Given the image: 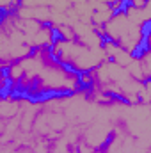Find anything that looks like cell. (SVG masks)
Instances as JSON below:
<instances>
[{
    "label": "cell",
    "instance_id": "cell-13",
    "mask_svg": "<svg viewBox=\"0 0 151 153\" xmlns=\"http://www.w3.org/2000/svg\"><path fill=\"white\" fill-rule=\"evenodd\" d=\"M71 5H75V4H82V2H87V0H68Z\"/></svg>",
    "mask_w": 151,
    "mask_h": 153
},
{
    "label": "cell",
    "instance_id": "cell-2",
    "mask_svg": "<svg viewBox=\"0 0 151 153\" xmlns=\"http://www.w3.org/2000/svg\"><path fill=\"white\" fill-rule=\"evenodd\" d=\"M52 57L61 62L62 66L73 70L76 73H85L91 70H96L100 64L107 61V55L103 48H93L80 41H64L61 38H55L50 46Z\"/></svg>",
    "mask_w": 151,
    "mask_h": 153
},
{
    "label": "cell",
    "instance_id": "cell-1",
    "mask_svg": "<svg viewBox=\"0 0 151 153\" xmlns=\"http://www.w3.org/2000/svg\"><path fill=\"white\" fill-rule=\"evenodd\" d=\"M21 75L16 93L27 98H44L50 94H76L82 89L80 73L62 66L52 57L50 48H34L30 55L18 61Z\"/></svg>",
    "mask_w": 151,
    "mask_h": 153
},
{
    "label": "cell",
    "instance_id": "cell-14",
    "mask_svg": "<svg viewBox=\"0 0 151 153\" xmlns=\"http://www.w3.org/2000/svg\"><path fill=\"white\" fill-rule=\"evenodd\" d=\"M2 100H4V94H0V103H2Z\"/></svg>",
    "mask_w": 151,
    "mask_h": 153
},
{
    "label": "cell",
    "instance_id": "cell-4",
    "mask_svg": "<svg viewBox=\"0 0 151 153\" xmlns=\"http://www.w3.org/2000/svg\"><path fill=\"white\" fill-rule=\"evenodd\" d=\"M150 27H139L126 18L124 11H117L103 25V39L112 41L119 48L135 55L144 46V36Z\"/></svg>",
    "mask_w": 151,
    "mask_h": 153
},
{
    "label": "cell",
    "instance_id": "cell-11",
    "mask_svg": "<svg viewBox=\"0 0 151 153\" xmlns=\"http://www.w3.org/2000/svg\"><path fill=\"white\" fill-rule=\"evenodd\" d=\"M126 5V2L124 0H115V2H112L110 4V9H112L114 13H117V11H123V7Z\"/></svg>",
    "mask_w": 151,
    "mask_h": 153
},
{
    "label": "cell",
    "instance_id": "cell-6",
    "mask_svg": "<svg viewBox=\"0 0 151 153\" xmlns=\"http://www.w3.org/2000/svg\"><path fill=\"white\" fill-rule=\"evenodd\" d=\"M135 59H137V64H139V68L142 71L144 80H151V48L142 46L135 53Z\"/></svg>",
    "mask_w": 151,
    "mask_h": 153
},
{
    "label": "cell",
    "instance_id": "cell-12",
    "mask_svg": "<svg viewBox=\"0 0 151 153\" xmlns=\"http://www.w3.org/2000/svg\"><path fill=\"white\" fill-rule=\"evenodd\" d=\"M93 2H100V4H112V2H115V0H93Z\"/></svg>",
    "mask_w": 151,
    "mask_h": 153
},
{
    "label": "cell",
    "instance_id": "cell-15",
    "mask_svg": "<svg viewBox=\"0 0 151 153\" xmlns=\"http://www.w3.org/2000/svg\"><path fill=\"white\" fill-rule=\"evenodd\" d=\"M2 14H4V13H2V11H0V18H2Z\"/></svg>",
    "mask_w": 151,
    "mask_h": 153
},
{
    "label": "cell",
    "instance_id": "cell-3",
    "mask_svg": "<svg viewBox=\"0 0 151 153\" xmlns=\"http://www.w3.org/2000/svg\"><path fill=\"white\" fill-rule=\"evenodd\" d=\"M32 46L21 29V18L16 13L2 14L0 18V68H7L16 61L32 53Z\"/></svg>",
    "mask_w": 151,
    "mask_h": 153
},
{
    "label": "cell",
    "instance_id": "cell-8",
    "mask_svg": "<svg viewBox=\"0 0 151 153\" xmlns=\"http://www.w3.org/2000/svg\"><path fill=\"white\" fill-rule=\"evenodd\" d=\"M18 7H20V0H0V11L4 14L14 13Z\"/></svg>",
    "mask_w": 151,
    "mask_h": 153
},
{
    "label": "cell",
    "instance_id": "cell-9",
    "mask_svg": "<svg viewBox=\"0 0 151 153\" xmlns=\"http://www.w3.org/2000/svg\"><path fill=\"white\" fill-rule=\"evenodd\" d=\"M7 93V76H5V70L0 68V94Z\"/></svg>",
    "mask_w": 151,
    "mask_h": 153
},
{
    "label": "cell",
    "instance_id": "cell-7",
    "mask_svg": "<svg viewBox=\"0 0 151 153\" xmlns=\"http://www.w3.org/2000/svg\"><path fill=\"white\" fill-rule=\"evenodd\" d=\"M55 36L61 39H64V41H75V30H73V27L71 25H68V23H62V25H59V27H55Z\"/></svg>",
    "mask_w": 151,
    "mask_h": 153
},
{
    "label": "cell",
    "instance_id": "cell-5",
    "mask_svg": "<svg viewBox=\"0 0 151 153\" xmlns=\"http://www.w3.org/2000/svg\"><path fill=\"white\" fill-rule=\"evenodd\" d=\"M123 11H124V14H126V18L132 22V23H135V25H139V27H150V22H151V2L148 5H144V7H133V5H124L123 7Z\"/></svg>",
    "mask_w": 151,
    "mask_h": 153
},
{
    "label": "cell",
    "instance_id": "cell-10",
    "mask_svg": "<svg viewBox=\"0 0 151 153\" xmlns=\"http://www.w3.org/2000/svg\"><path fill=\"white\" fill-rule=\"evenodd\" d=\"M128 5H133V7H144V5H148L151 0H124Z\"/></svg>",
    "mask_w": 151,
    "mask_h": 153
}]
</instances>
